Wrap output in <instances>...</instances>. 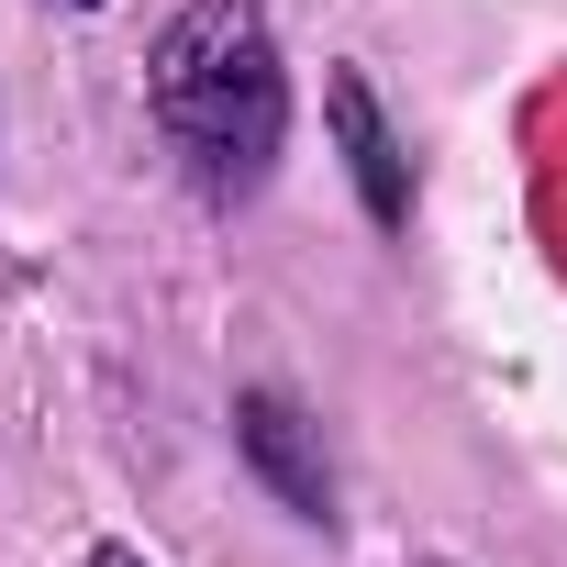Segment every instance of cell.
Listing matches in <instances>:
<instances>
[{"label": "cell", "instance_id": "4", "mask_svg": "<svg viewBox=\"0 0 567 567\" xmlns=\"http://www.w3.org/2000/svg\"><path fill=\"white\" fill-rule=\"evenodd\" d=\"M90 567H145V556H123V545H101V556H90Z\"/></svg>", "mask_w": 567, "mask_h": 567}, {"label": "cell", "instance_id": "1", "mask_svg": "<svg viewBox=\"0 0 567 567\" xmlns=\"http://www.w3.org/2000/svg\"><path fill=\"white\" fill-rule=\"evenodd\" d=\"M156 134L178 145V167L200 189H256L278 156V123H290V79H278V45L245 0H189L156 45Z\"/></svg>", "mask_w": 567, "mask_h": 567}, {"label": "cell", "instance_id": "3", "mask_svg": "<svg viewBox=\"0 0 567 567\" xmlns=\"http://www.w3.org/2000/svg\"><path fill=\"white\" fill-rule=\"evenodd\" d=\"M245 445H256L278 478H290V501H301V512H323V478H312V467H301V445H290V401H256V412H245Z\"/></svg>", "mask_w": 567, "mask_h": 567}, {"label": "cell", "instance_id": "2", "mask_svg": "<svg viewBox=\"0 0 567 567\" xmlns=\"http://www.w3.org/2000/svg\"><path fill=\"white\" fill-rule=\"evenodd\" d=\"M334 123H346V145H357L368 212H379V223H401V156H390V134H379V112H368V90H357V79H334Z\"/></svg>", "mask_w": 567, "mask_h": 567}]
</instances>
